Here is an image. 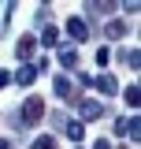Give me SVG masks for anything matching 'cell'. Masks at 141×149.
<instances>
[{"label":"cell","mask_w":141,"mask_h":149,"mask_svg":"<svg viewBox=\"0 0 141 149\" xmlns=\"http://www.w3.org/2000/svg\"><path fill=\"white\" fill-rule=\"evenodd\" d=\"M89 86H97V90H100V93H108V97H111V93L119 90V86H115V78H111V74H100V78H89Z\"/></svg>","instance_id":"obj_6"},{"label":"cell","mask_w":141,"mask_h":149,"mask_svg":"<svg viewBox=\"0 0 141 149\" xmlns=\"http://www.w3.org/2000/svg\"><path fill=\"white\" fill-rule=\"evenodd\" d=\"M41 116H45V101L41 97H26V104H22V123H41Z\"/></svg>","instance_id":"obj_1"},{"label":"cell","mask_w":141,"mask_h":149,"mask_svg":"<svg viewBox=\"0 0 141 149\" xmlns=\"http://www.w3.org/2000/svg\"><path fill=\"white\" fill-rule=\"evenodd\" d=\"M59 63H63V67H74V63H78V49L63 45V49H59Z\"/></svg>","instance_id":"obj_9"},{"label":"cell","mask_w":141,"mask_h":149,"mask_svg":"<svg viewBox=\"0 0 141 149\" xmlns=\"http://www.w3.org/2000/svg\"><path fill=\"white\" fill-rule=\"evenodd\" d=\"M123 97H126V104H130V108H138V101H141V90H138V86H130V90H126Z\"/></svg>","instance_id":"obj_13"},{"label":"cell","mask_w":141,"mask_h":149,"mask_svg":"<svg viewBox=\"0 0 141 149\" xmlns=\"http://www.w3.org/2000/svg\"><path fill=\"white\" fill-rule=\"evenodd\" d=\"M34 49H37V37H34V34H22V37L15 41V56H19V60H30Z\"/></svg>","instance_id":"obj_2"},{"label":"cell","mask_w":141,"mask_h":149,"mask_svg":"<svg viewBox=\"0 0 141 149\" xmlns=\"http://www.w3.org/2000/svg\"><path fill=\"white\" fill-rule=\"evenodd\" d=\"M41 41H45V45H56V41H59L56 26H45V30H41Z\"/></svg>","instance_id":"obj_14"},{"label":"cell","mask_w":141,"mask_h":149,"mask_svg":"<svg viewBox=\"0 0 141 149\" xmlns=\"http://www.w3.org/2000/svg\"><path fill=\"white\" fill-rule=\"evenodd\" d=\"M11 78H15L19 86H30V82L37 78V71H34V63H22V67H19V71L11 74Z\"/></svg>","instance_id":"obj_7"},{"label":"cell","mask_w":141,"mask_h":149,"mask_svg":"<svg viewBox=\"0 0 141 149\" xmlns=\"http://www.w3.org/2000/svg\"><path fill=\"white\" fill-rule=\"evenodd\" d=\"M93 149H111V142H108V138H97V142H93Z\"/></svg>","instance_id":"obj_17"},{"label":"cell","mask_w":141,"mask_h":149,"mask_svg":"<svg viewBox=\"0 0 141 149\" xmlns=\"http://www.w3.org/2000/svg\"><path fill=\"white\" fill-rule=\"evenodd\" d=\"M0 149H11V142H8V138H0Z\"/></svg>","instance_id":"obj_19"},{"label":"cell","mask_w":141,"mask_h":149,"mask_svg":"<svg viewBox=\"0 0 141 149\" xmlns=\"http://www.w3.org/2000/svg\"><path fill=\"white\" fill-rule=\"evenodd\" d=\"M100 101H93V97H86V101H78V116L82 119H100Z\"/></svg>","instance_id":"obj_3"},{"label":"cell","mask_w":141,"mask_h":149,"mask_svg":"<svg viewBox=\"0 0 141 149\" xmlns=\"http://www.w3.org/2000/svg\"><path fill=\"white\" fill-rule=\"evenodd\" d=\"M67 138H70V142H82V138H86V127H82V119H70V123H67Z\"/></svg>","instance_id":"obj_8"},{"label":"cell","mask_w":141,"mask_h":149,"mask_svg":"<svg viewBox=\"0 0 141 149\" xmlns=\"http://www.w3.org/2000/svg\"><path fill=\"white\" fill-rule=\"evenodd\" d=\"M67 34L74 37V41H86V37H89V26L82 22V19H67Z\"/></svg>","instance_id":"obj_5"},{"label":"cell","mask_w":141,"mask_h":149,"mask_svg":"<svg viewBox=\"0 0 141 149\" xmlns=\"http://www.w3.org/2000/svg\"><path fill=\"white\" fill-rule=\"evenodd\" d=\"M123 63L138 67V63H141V52H138V49H126V52H123Z\"/></svg>","instance_id":"obj_15"},{"label":"cell","mask_w":141,"mask_h":149,"mask_svg":"<svg viewBox=\"0 0 141 149\" xmlns=\"http://www.w3.org/2000/svg\"><path fill=\"white\" fill-rule=\"evenodd\" d=\"M126 134H130V142H138V134H141V119H138V116L126 119Z\"/></svg>","instance_id":"obj_11"},{"label":"cell","mask_w":141,"mask_h":149,"mask_svg":"<svg viewBox=\"0 0 141 149\" xmlns=\"http://www.w3.org/2000/svg\"><path fill=\"white\" fill-rule=\"evenodd\" d=\"M8 82H11V74H8V71H0V90H4Z\"/></svg>","instance_id":"obj_18"},{"label":"cell","mask_w":141,"mask_h":149,"mask_svg":"<svg viewBox=\"0 0 141 149\" xmlns=\"http://www.w3.org/2000/svg\"><path fill=\"white\" fill-rule=\"evenodd\" d=\"M104 34H108V37H123V34H126V22H123V19H111V22L104 26Z\"/></svg>","instance_id":"obj_10"},{"label":"cell","mask_w":141,"mask_h":149,"mask_svg":"<svg viewBox=\"0 0 141 149\" xmlns=\"http://www.w3.org/2000/svg\"><path fill=\"white\" fill-rule=\"evenodd\" d=\"M108 60H111V52H108V49H97V63H100V67H104Z\"/></svg>","instance_id":"obj_16"},{"label":"cell","mask_w":141,"mask_h":149,"mask_svg":"<svg viewBox=\"0 0 141 149\" xmlns=\"http://www.w3.org/2000/svg\"><path fill=\"white\" fill-rule=\"evenodd\" d=\"M56 97H59V101H74V97H78V86H74L70 78H56Z\"/></svg>","instance_id":"obj_4"},{"label":"cell","mask_w":141,"mask_h":149,"mask_svg":"<svg viewBox=\"0 0 141 149\" xmlns=\"http://www.w3.org/2000/svg\"><path fill=\"white\" fill-rule=\"evenodd\" d=\"M30 149H56V138L41 134V138H34V142H30Z\"/></svg>","instance_id":"obj_12"}]
</instances>
